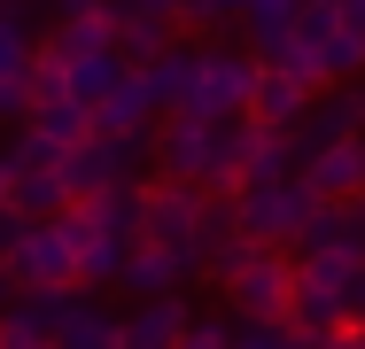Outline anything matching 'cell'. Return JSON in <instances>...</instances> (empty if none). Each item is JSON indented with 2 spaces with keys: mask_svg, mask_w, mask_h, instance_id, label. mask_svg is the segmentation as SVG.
I'll use <instances>...</instances> for the list:
<instances>
[{
  "mask_svg": "<svg viewBox=\"0 0 365 349\" xmlns=\"http://www.w3.org/2000/svg\"><path fill=\"white\" fill-rule=\"evenodd\" d=\"M148 117H155V93H148V78L133 70V78L93 109V132H148Z\"/></svg>",
  "mask_w": 365,
  "mask_h": 349,
  "instance_id": "20",
  "label": "cell"
},
{
  "mask_svg": "<svg viewBox=\"0 0 365 349\" xmlns=\"http://www.w3.org/2000/svg\"><path fill=\"white\" fill-rule=\"evenodd\" d=\"M55 349H125V311L101 295H71V318L55 326Z\"/></svg>",
  "mask_w": 365,
  "mask_h": 349,
  "instance_id": "15",
  "label": "cell"
},
{
  "mask_svg": "<svg viewBox=\"0 0 365 349\" xmlns=\"http://www.w3.org/2000/svg\"><path fill=\"white\" fill-rule=\"evenodd\" d=\"M233 349H303V342H295L288 318H272V326H264V318H241V326H233Z\"/></svg>",
  "mask_w": 365,
  "mask_h": 349,
  "instance_id": "22",
  "label": "cell"
},
{
  "mask_svg": "<svg viewBox=\"0 0 365 349\" xmlns=\"http://www.w3.org/2000/svg\"><path fill=\"white\" fill-rule=\"evenodd\" d=\"M16 202V163H8V155H0V209Z\"/></svg>",
  "mask_w": 365,
  "mask_h": 349,
  "instance_id": "28",
  "label": "cell"
},
{
  "mask_svg": "<svg viewBox=\"0 0 365 349\" xmlns=\"http://www.w3.org/2000/svg\"><path fill=\"white\" fill-rule=\"evenodd\" d=\"M319 209L327 202H319L303 179H272V187H241V194H233V225H241V241H257V249H295Z\"/></svg>",
  "mask_w": 365,
  "mask_h": 349,
  "instance_id": "3",
  "label": "cell"
},
{
  "mask_svg": "<svg viewBox=\"0 0 365 349\" xmlns=\"http://www.w3.org/2000/svg\"><path fill=\"white\" fill-rule=\"evenodd\" d=\"M249 0H195V24H241Z\"/></svg>",
  "mask_w": 365,
  "mask_h": 349,
  "instance_id": "24",
  "label": "cell"
},
{
  "mask_svg": "<svg viewBox=\"0 0 365 349\" xmlns=\"http://www.w3.org/2000/svg\"><path fill=\"white\" fill-rule=\"evenodd\" d=\"M140 78H148V93H155V109H163V117H187V109H195V78H202V47H187V39H179V47H171V55H155Z\"/></svg>",
  "mask_w": 365,
  "mask_h": 349,
  "instance_id": "14",
  "label": "cell"
},
{
  "mask_svg": "<svg viewBox=\"0 0 365 349\" xmlns=\"http://www.w3.org/2000/svg\"><path fill=\"white\" fill-rule=\"evenodd\" d=\"M264 125L249 117H163L155 125V163L163 179H187V187H210V194H241L249 179V155H257Z\"/></svg>",
  "mask_w": 365,
  "mask_h": 349,
  "instance_id": "1",
  "label": "cell"
},
{
  "mask_svg": "<svg viewBox=\"0 0 365 349\" xmlns=\"http://www.w3.org/2000/svg\"><path fill=\"white\" fill-rule=\"evenodd\" d=\"M31 63H39L31 31H24L16 16H0V78H31Z\"/></svg>",
  "mask_w": 365,
  "mask_h": 349,
  "instance_id": "21",
  "label": "cell"
},
{
  "mask_svg": "<svg viewBox=\"0 0 365 349\" xmlns=\"http://www.w3.org/2000/svg\"><path fill=\"white\" fill-rule=\"evenodd\" d=\"M187 326H195L187 295H155V303H133V311H125V349H179V342H187Z\"/></svg>",
  "mask_w": 365,
  "mask_h": 349,
  "instance_id": "13",
  "label": "cell"
},
{
  "mask_svg": "<svg viewBox=\"0 0 365 349\" xmlns=\"http://www.w3.org/2000/svg\"><path fill=\"white\" fill-rule=\"evenodd\" d=\"M288 303H295V256L288 249H257L241 272L225 279V311L233 318H288Z\"/></svg>",
  "mask_w": 365,
  "mask_h": 349,
  "instance_id": "6",
  "label": "cell"
},
{
  "mask_svg": "<svg viewBox=\"0 0 365 349\" xmlns=\"http://www.w3.org/2000/svg\"><path fill=\"white\" fill-rule=\"evenodd\" d=\"M210 209H218V194H210V187H187V179H163V187H148V241H163V249H187V256L202 264Z\"/></svg>",
  "mask_w": 365,
  "mask_h": 349,
  "instance_id": "5",
  "label": "cell"
},
{
  "mask_svg": "<svg viewBox=\"0 0 365 349\" xmlns=\"http://www.w3.org/2000/svg\"><path fill=\"white\" fill-rule=\"evenodd\" d=\"M264 63L249 47H202V78H195V117H249Z\"/></svg>",
  "mask_w": 365,
  "mask_h": 349,
  "instance_id": "7",
  "label": "cell"
},
{
  "mask_svg": "<svg viewBox=\"0 0 365 349\" xmlns=\"http://www.w3.org/2000/svg\"><path fill=\"white\" fill-rule=\"evenodd\" d=\"M71 233H78V287H117L125 264H133V249H140V241L101 233V225H93V217H78V209H71Z\"/></svg>",
  "mask_w": 365,
  "mask_h": 349,
  "instance_id": "12",
  "label": "cell"
},
{
  "mask_svg": "<svg viewBox=\"0 0 365 349\" xmlns=\"http://www.w3.org/2000/svg\"><path fill=\"white\" fill-rule=\"evenodd\" d=\"M334 16H342V31H358V39H365V0H334Z\"/></svg>",
  "mask_w": 365,
  "mask_h": 349,
  "instance_id": "26",
  "label": "cell"
},
{
  "mask_svg": "<svg viewBox=\"0 0 365 349\" xmlns=\"http://www.w3.org/2000/svg\"><path fill=\"white\" fill-rule=\"evenodd\" d=\"M0 272L16 279V295L78 287V233H71V217H24L16 249L0 256Z\"/></svg>",
  "mask_w": 365,
  "mask_h": 349,
  "instance_id": "2",
  "label": "cell"
},
{
  "mask_svg": "<svg viewBox=\"0 0 365 349\" xmlns=\"http://www.w3.org/2000/svg\"><path fill=\"white\" fill-rule=\"evenodd\" d=\"M16 217H71L78 209V187H71V171L63 163H47V171H16Z\"/></svg>",
  "mask_w": 365,
  "mask_h": 349,
  "instance_id": "17",
  "label": "cell"
},
{
  "mask_svg": "<svg viewBox=\"0 0 365 349\" xmlns=\"http://www.w3.org/2000/svg\"><path fill=\"white\" fill-rule=\"evenodd\" d=\"M109 47H117V8L109 16H63L47 31V55L55 63H86V55H109Z\"/></svg>",
  "mask_w": 365,
  "mask_h": 349,
  "instance_id": "18",
  "label": "cell"
},
{
  "mask_svg": "<svg viewBox=\"0 0 365 349\" xmlns=\"http://www.w3.org/2000/svg\"><path fill=\"white\" fill-rule=\"evenodd\" d=\"M358 349H365V326H358Z\"/></svg>",
  "mask_w": 365,
  "mask_h": 349,
  "instance_id": "30",
  "label": "cell"
},
{
  "mask_svg": "<svg viewBox=\"0 0 365 349\" xmlns=\"http://www.w3.org/2000/svg\"><path fill=\"white\" fill-rule=\"evenodd\" d=\"M148 155H155V132H93L63 171H71L78 202H93V194H109V187H140Z\"/></svg>",
  "mask_w": 365,
  "mask_h": 349,
  "instance_id": "4",
  "label": "cell"
},
{
  "mask_svg": "<svg viewBox=\"0 0 365 349\" xmlns=\"http://www.w3.org/2000/svg\"><path fill=\"white\" fill-rule=\"evenodd\" d=\"M148 8H163V16H195V0H148Z\"/></svg>",
  "mask_w": 365,
  "mask_h": 349,
  "instance_id": "29",
  "label": "cell"
},
{
  "mask_svg": "<svg viewBox=\"0 0 365 349\" xmlns=\"http://www.w3.org/2000/svg\"><path fill=\"white\" fill-rule=\"evenodd\" d=\"M195 272H202V264H195L187 249H163V241H140L117 287H125V295H140V303H155V295H179V287H187Z\"/></svg>",
  "mask_w": 365,
  "mask_h": 349,
  "instance_id": "10",
  "label": "cell"
},
{
  "mask_svg": "<svg viewBox=\"0 0 365 349\" xmlns=\"http://www.w3.org/2000/svg\"><path fill=\"white\" fill-rule=\"evenodd\" d=\"M358 209H365V202H358Z\"/></svg>",
  "mask_w": 365,
  "mask_h": 349,
  "instance_id": "31",
  "label": "cell"
},
{
  "mask_svg": "<svg viewBox=\"0 0 365 349\" xmlns=\"http://www.w3.org/2000/svg\"><path fill=\"white\" fill-rule=\"evenodd\" d=\"M233 326H241L233 311H225V318H202V311H195V326H187L179 349H233Z\"/></svg>",
  "mask_w": 365,
  "mask_h": 349,
  "instance_id": "23",
  "label": "cell"
},
{
  "mask_svg": "<svg viewBox=\"0 0 365 349\" xmlns=\"http://www.w3.org/2000/svg\"><path fill=\"white\" fill-rule=\"evenodd\" d=\"M171 47H179V16H163L148 0H117V55L133 70H148L155 55H171Z\"/></svg>",
  "mask_w": 365,
  "mask_h": 349,
  "instance_id": "9",
  "label": "cell"
},
{
  "mask_svg": "<svg viewBox=\"0 0 365 349\" xmlns=\"http://www.w3.org/2000/svg\"><path fill=\"white\" fill-rule=\"evenodd\" d=\"M303 349H358V326H342V334H295Z\"/></svg>",
  "mask_w": 365,
  "mask_h": 349,
  "instance_id": "25",
  "label": "cell"
},
{
  "mask_svg": "<svg viewBox=\"0 0 365 349\" xmlns=\"http://www.w3.org/2000/svg\"><path fill=\"white\" fill-rule=\"evenodd\" d=\"M350 326H365V272L350 279Z\"/></svg>",
  "mask_w": 365,
  "mask_h": 349,
  "instance_id": "27",
  "label": "cell"
},
{
  "mask_svg": "<svg viewBox=\"0 0 365 349\" xmlns=\"http://www.w3.org/2000/svg\"><path fill=\"white\" fill-rule=\"evenodd\" d=\"M63 70H71V101L78 109H101V101L133 78V63H125L117 47H109V55H86V63H63Z\"/></svg>",
  "mask_w": 365,
  "mask_h": 349,
  "instance_id": "19",
  "label": "cell"
},
{
  "mask_svg": "<svg viewBox=\"0 0 365 349\" xmlns=\"http://www.w3.org/2000/svg\"><path fill=\"white\" fill-rule=\"evenodd\" d=\"M311 101H319V85H311V78H295V70L264 63L257 101H249V125H264V132H295V125L311 117Z\"/></svg>",
  "mask_w": 365,
  "mask_h": 349,
  "instance_id": "8",
  "label": "cell"
},
{
  "mask_svg": "<svg viewBox=\"0 0 365 349\" xmlns=\"http://www.w3.org/2000/svg\"><path fill=\"white\" fill-rule=\"evenodd\" d=\"M295 16H303V0H249V16H241V47L257 55V63H280L295 39Z\"/></svg>",
  "mask_w": 365,
  "mask_h": 349,
  "instance_id": "16",
  "label": "cell"
},
{
  "mask_svg": "<svg viewBox=\"0 0 365 349\" xmlns=\"http://www.w3.org/2000/svg\"><path fill=\"white\" fill-rule=\"evenodd\" d=\"M303 187L319 202H365V140H334L303 163Z\"/></svg>",
  "mask_w": 365,
  "mask_h": 349,
  "instance_id": "11",
  "label": "cell"
}]
</instances>
